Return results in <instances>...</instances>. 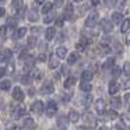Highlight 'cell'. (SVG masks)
<instances>
[{
    "instance_id": "cell-18",
    "label": "cell",
    "mask_w": 130,
    "mask_h": 130,
    "mask_svg": "<svg viewBox=\"0 0 130 130\" xmlns=\"http://www.w3.org/2000/svg\"><path fill=\"white\" fill-rule=\"evenodd\" d=\"M23 126L25 127V129H35V122H34V119L25 118V119H24V122H23Z\"/></svg>"
},
{
    "instance_id": "cell-45",
    "label": "cell",
    "mask_w": 130,
    "mask_h": 130,
    "mask_svg": "<svg viewBox=\"0 0 130 130\" xmlns=\"http://www.w3.org/2000/svg\"><path fill=\"white\" fill-rule=\"evenodd\" d=\"M63 23H64V18H63V17H59V18L56 20V25H57V27H62Z\"/></svg>"
},
{
    "instance_id": "cell-62",
    "label": "cell",
    "mask_w": 130,
    "mask_h": 130,
    "mask_svg": "<svg viewBox=\"0 0 130 130\" xmlns=\"http://www.w3.org/2000/svg\"><path fill=\"white\" fill-rule=\"evenodd\" d=\"M3 2H4V0H0V3H3Z\"/></svg>"
},
{
    "instance_id": "cell-41",
    "label": "cell",
    "mask_w": 130,
    "mask_h": 130,
    "mask_svg": "<svg viewBox=\"0 0 130 130\" xmlns=\"http://www.w3.org/2000/svg\"><path fill=\"white\" fill-rule=\"evenodd\" d=\"M7 24H9V25L11 27V28H14V27L17 25V18H11V17H10V18H9V21H7Z\"/></svg>"
},
{
    "instance_id": "cell-42",
    "label": "cell",
    "mask_w": 130,
    "mask_h": 130,
    "mask_svg": "<svg viewBox=\"0 0 130 130\" xmlns=\"http://www.w3.org/2000/svg\"><path fill=\"white\" fill-rule=\"evenodd\" d=\"M108 116H109V119H112V120H113V119H116V118H118V113H116V110L115 109H110L109 110V112H108Z\"/></svg>"
},
{
    "instance_id": "cell-6",
    "label": "cell",
    "mask_w": 130,
    "mask_h": 130,
    "mask_svg": "<svg viewBox=\"0 0 130 130\" xmlns=\"http://www.w3.org/2000/svg\"><path fill=\"white\" fill-rule=\"evenodd\" d=\"M53 91H55V87H53V84H52V81H45L43 85L41 87V94H43V95L52 94Z\"/></svg>"
},
{
    "instance_id": "cell-55",
    "label": "cell",
    "mask_w": 130,
    "mask_h": 130,
    "mask_svg": "<svg viewBox=\"0 0 130 130\" xmlns=\"http://www.w3.org/2000/svg\"><path fill=\"white\" fill-rule=\"evenodd\" d=\"M4 74H6V70H4L3 67H0V77H3Z\"/></svg>"
},
{
    "instance_id": "cell-44",
    "label": "cell",
    "mask_w": 130,
    "mask_h": 130,
    "mask_svg": "<svg viewBox=\"0 0 130 130\" xmlns=\"http://www.w3.org/2000/svg\"><path fill=\"white\" fill-rule=\"evenodd\" d=\"M115 51H116V53H122V45L119 42L115 43Z\"/></svg>"
},
{
    "instance_id": "cell-25",
    "label": "cell",
    "mask_w": 130,
    "mask_h": 130,
    "mask_svg": "<svg viewBox=\"0 0 130 130\" xmlns=\"http://www.w3.org/2000/svg\"><path fill=\"white\" fill-rule=\"evenodd\" d=\"M10 88H11V81H10V80H3V81L0 83V90L9 91Z\"/></svg>"
},
{
    "instance_id": "cell-46",
    "label": "cell",
    "mask_w": 130,
    "mask_h": 130,
    "mask_svg": "<svg viewBox=\"0 0 130 130\" xmlns=\"http://www.w3.org/2000/svg\"><path fill=\"white\" fill-rule=\"evenodd\" d=\"M113 2H115V0H104V3H105V6H106V7H112L113 6Z\"/></svg>"
},
{
    "instance_id": "cell-53",
    "label": "cell",
    "mask_w": 130,
    "mask_h": 130,
    "mask_svg": "<svg viewBox=\"0 0 130 130\" xmlns=\"http://www.w3.org/2000/svg\"><path fill=\"white\" fill-rule=\"evenodd\" d=\"M123 6H124V0H119V2H118V7H119V9H122Z\"/></svg>"
},
{
    "instance_id": "cell-17",
    "label": "cell",
    "mask_w": 130,
    "mask_h": 130,
    "mask_svg": "<svg viewBox=\"0 0 130 130\" xmlns=\"http://www.w3.org/2000/svg\"><path fill=\"white\" fill-rule=\"evenodd\" d=\"M38 18H39V17H38V11H37V10H35V9L29 10V11H28V20L31 21V23H37Z\"/></svg>"
},
{
    "instance_id": "cell-56",
    "label": "cell",
    "mask_w": 130,
    "mask_h": 130,
    "mask_svg": "<svg viewBox=\"0 0 130 130\" xmlns=\"http://www.w3.org/2000/svg\"><path fill=\"white\" fill-rule=\"evenodd\" d=\"M4 13H6V10H4L3 7H0V17H3V15H4Z\"/></svg>"
},
{
    "instance_id": "cell-57",
    "label": "cell",
    "mask_w": 130,
    "mask_h": 130,
    "mask_svg": "<svg viewBox=\"0 0 130 130\" xmlns=\"http://www.w3.org/2000/svg\"><path fill=\"white\" fill-rule=\"evenodd\" d=\"M62 71H63V74H66V76H67V74H69V70H67V67H66V66H64V67L62 69Z\"/></svg>"
},
{
    "instance_id": "cell-34",
    "label": "cell",
    "mask_w": 130,
    "mask_h": 130,
    "mask_svg": "<svg viewBox=\"0 0 130 130\" xmlns=\"http://www.w3.org/2000/svg\"><path fill=\"white\" fill-rule=\"evenodd\" d=\"M80 88H81V91H85V92H90L91 88H92V85L90 84V83H83L81 85H80Z\"/></svg>"
},
{
    "instance_id": "cell-49",
    "label": "cell",
    "mask_w": 130,
    "mask_h": 130,
    "mask_svg": "<svg viewBox=\"0 0 130 130\" xmlns=\"http://www.w3.org/2000/svg\"><path fill=\"white\" fill-rule=\"evenodd\" d=\"M123 118H124V123H126V124H129V112H126V113H124V116L122 115V119H123Z\"/></svg>"
},
{
    "instance_id": "cell-37",
    "label": "cell",
    "mask_w": 130,
    "mask_h": 130,
    "mask_svg": "<svg viewBox=\"0 0 130 130\" xmlns=\"http://www.w3.org/2000/svg\"><path fill=\"white\" fill-rule=\"evenodd\" d=\"M24 115H27V109L25 108H18V110H17V113H15V118H21V116H24Z\"/></svg>"
},
{
    "instance_id": "cell-35",
    "label": "cell",
    "mask_w": 130,
    "mask_h": 130,
    "mask_svg": "<svg viewBox=\"0 0 130 130\" xmlns=\"http://www.w3.org/2000/svg\"><path fill=\"white\" fill-rule=\"evenodd\" d=\"M21 83H23L24 85H28L29 83H31V76H29V74H24V76L21 77Z\"/></svg>"
},
{
    "instance_id": "cell-28",
    "label": "cell",
    "mask_w": 130,
    "mask_h": 130,
    "mask_svg": "<svg viewBox=\"0 0 130 130\" xmlns=\"http://www.w3.org/2000/svg\"><path fill=\"white\" fill-rule=\"evenodd\" d=\"M53 18H55V13H53V11H49V13H46V14H45L43 23H45V24H49V23H52V21H53Z\"/></svg>"
},
{
    "instance_id": "cell-29",
    "label": "cell",
    "mask_w": 130,
    "mask_h": 130,
    "mask_svg": "<svg viewBox=\"0 0 130 130\" xmlns=\"http://www.w3.org/2000/svg\"><path fill=\"white\" fill-rule=\"evenodd\" d=\"M120 24H122V27H120V31H122V34H126V32L129 31V20L126 18V20H123Z\"/></svg>"
},
{
    "instance_id": "cell-7",
    "label": "cell",
    "mask_w": 130,
    "mask_h": 130,
    "mask_svg": "<svg viewBox=\"0 0 130 130\" xmlns=\"http://www.w3.org/2000/svg\"><path fill=\"white\" fill-rule=\"evenodd\" d=\"M94 106H95V110L99 113V115H104L105 113V106H106V104H105V101L102 98L96 99V101L94 102Z\"/></svg>"
},
{
    "instance_id": "cell-60",
    "label": "cell",
    "mask_w": 130,
    "mask_h": 130,
    "mask_svg": "<svg viewBox=\"0 0 130 130\" xmlns=\"http://www.w3.org/2000/svg\"><path fill=\"white\" fill-rule=\"evenodd\" d=\"M99 130H109V129L106 126H102V127H99Z\"/></svg>"
},
{
    "instance_id": "cell-23",
    "label": "cell",
    "mask_w": 130,
    "mask_h": 130,
    "mask_svg": "<svg viewBox=\"0 0 130 130\" xmlns=\"http://www.w3.org/2000/svg\"><path fill=\"white\" fill-rule=\"evenodd\" d=\"M110 105H112L113 109H118V108H120V105H122L120 98H119V96H112V98H110Z\"/></svg>"
},
{
    "instance_id": "cell-50",
    "label": "cell",
    "mask_w": 130,
    "mask_h": 130,
    "mask_svg": "<svg viewBox=\"0 0 130 130\" xmlns=\"http://www.w3.org/2000/svg\"><path fill=\"white\" fill-rule=\"evenodd\" d=\"M129 101H130V95L126 94V95H124V105H126V106H129Z\"/></svg>"
},
{
    "instance_id": "cell-9",
    "label": "cell",
    "mask_w": 130,
    "mask_h": 130,
    "mask_svg": "<svg viewBox=\"0 0 130 130\" xmlns=\"http://www.w3.org/2000/svg\"><path fill=\"white\" fill-rule=\"evenodd\" d=\"M13 98L18 102H23L24 98H25V94H24V91L21 90L20 87H15L14 90H13Z\"/></svg>"
},
{
    "instance_id": "cell-3",
    "label": "cell",
    "mask_w": 130,
    "mask_h": 130,
    "mask_svg": "<svg viewBox=\"0 0 130 130\" xmlns=\"http://www.w3.org/2000/svg\"><path fill=\"white\" fill-rule=\"evenodd\" d=\"M45 112H46V115H48L49 118H52V116L56 115V112H57L56 102H55V101H49L48 105H46V108H45Z\"/></svg>"
},
{
    "instance_id": "cell-4",
    "label": "cell",
    "mask_w": 130,
    "mask_h": 130,
    "mask_svg": "<svg viewBox=\"0 0 130 130\" xmlns=\"http://www.w3.org/2000/svg\"><path fill=\"white\" fill-rule=\"evenodd\" d=\"M31 110L35 113V115H42L45 112V106H43L42 101H35L31 106Z\"/></svg>"
},
{
    "instance_id": "cell-22",
    "label": "cell",
    "mask_w": 130,
    "mask_h": 130,
    "mask_svg": "<svg viewBox=\"0 0 130 130\" xmlns=\"http://www.w3.org/2000/svg\"><path fill=\"white\" fill-rule=\"evenodd\" d=\"M66 57H67L69 64H74V63L78 60V53H77V52H71V53L69 55V56H66Z\"/></svg>"
},
{
    "instance_id": "cell-59",
    "label": "cell",
    "mask_w": 130,
    "mask_h": 130,
    "mask_svg": "<svg viewBox=\"0 0 130 130\" xmlns=\"http://www.w3.org/2000/svg\"><path fill=\"white\" fill-rule=\"evenodd\" d=\"M43 2H45V0H35V3H37V4H42Z\"/></svg>"
},
{
    "instance_id": "cell-5",
    "label": "cell",
    "mask_w": 130,
    "mask_h": 130,
    "mask_svg": "<svg viewBox=\"0 0 130 130\" xmlns=\"http://www.w3.org/2000/svg\"><path fill=\"white\" fill-rule=\"evenodd\" d=\"M101 29L105 32V34H109V32H112V31H113V24L110 23V20H108V18L101 20Z\"/></svg>"
},
{
    "instance_id": "cell-13",
    "label": "cell",
    "mask_w": 130,
    "mask_h": 130,
    "mask_svg": "<svg viewBox=\"0 0 130 130\" xmlns=\"http://www.w3.org/2000/svg\"><path fill=\"white\" fill-rule=\"evenodd\" d=\"M92 77H94V73L91 70H85V71H83V74H81L83 83H90L91 80H92Z\"/></svg>"
},
{
    "instance_id": "cell-24",
    "label": "cell",
    "mask_w": 130,
    "mask_h": 130,
    "mask_svg": "<svg viewBox=\"0 0 130 130\" xmlns=\"http://www.w3.org/2000/svg\"><path fill=\"white\" fill-rule=\"evenodd\" d=\"M25 34H27V28H25V27H21V28H18L17 31H15L14 38H15V39H20V38H23Z\"/></svg>"
},
{
    "instance_id": "cell-39",
    "label": "cell",
    "mask_w": 130,
    "mask_h": 130,
    "mask_svg": "<svg viewBox=\"0 0 130 130\" xmlns=\"http://www.w3.org/2000/svg\"><path fill=\"white\" fill-rule=\"evenodd\" d=\"M4 70H6V73H10V74H11L13 71L15 70V66H14V63H9V64H7V69H4Z\"/></svg>"
},
{
    "instance_id": "cell-54",
    "label": "cell",
    "mask_w": 130,
    "mask_h": 130,
    "mask_svg": "<svg viewBox=\"0 0 130 130\" xmlns=\"http://www.w3.org/2000/svg\"><path fill=\"white\" fill-rule=\"evenodd\" d=\"M41 74H42V73H41L39 70H37V71H35V78L39 80V78H41Z\"/></svg>"
},
{
    "instance_id": "cell-21",
    "label": "cell",
    "mask_w": 130,
    "mask_h": 130,
    "mask_svg": "<svg viewBox=\"0 0 130 130\" xmlns=\"http://www.w3.org/2000/svg\"><path fill=\"white\" fill-rule=\"evenodd\" d=\"M69 120H70L71 123H77V122L80 120L78 112H76V110H70V113H69Z\"/></svg>"
},
{
    "instance_id": "cell-30",
    "label": "cell",
    "mask_w": 130,
    "mask_h": 130,
    "mask_svg": "<svg viewBox=\"0 0 130 130\" xmlns=\"http://www.w3.org/2000/svg\"><path fill=\"white\" fill-rule=\"evenodd\" d=\"M52 9H53V4L49 3V2H46V3L43 4V7H42V13H43V14H46V13L52 11Z\"/></svg>"
},
{
    "instance_id": "cell-58",
    "label": "cell",
    "mask_w": 130,
    "mask_h": 130,
    "mask_svg": "<svg viewBox=\"0 0 130 130\" xmlns=\"http://www.w3.org/2000/svg\"><path fill=\"white\" fill-rule=\"evenodd\" d=\"M99 2H101V0H91V3H92V6H96V4L99 3Z\"/></svg>"
},
{
    "instance_id": "cell-2",
    "label": "cell",
    "mask_w": 130,
    "mask_h": 130,
    "mask_svg": "<svg viewBox=\"0 0 130 130\" xmlns=\"http://www.w3.org/2000/svg\"><path fill=\"white\" fill-rule=\"evenodd\" d=\"M96 21H98V13L96 11L90 13V15H88L87 20H85V27H87V28H92V27H95Z\"/></svg>"
},
{
    "instance_id": "cell-38",
    "label": "cell",
    "mask_w": 130,
    "mask_h": 130,
    "mask_svg": "<svg viewBox=\"0 0 130 130\" xmlns=\"http://www.w3.org/2000/svg\"><path fill=\"white\" fill-rule=\"evenodd\" d=\"M120 74H122V70H120V69L116 67V66H113V69H112V76L116 78V77H119Z\"/></svg>"
},
{
    "instance_id": "cell-48",
    "label": "cell",
    "mask_w": 130,
    "mask_h": 130,
    "mask_svg": "<svg viewBox=\"0 0 130 130\" xmlns=\"http://www.w3.org/2000/svg\"><path fill=\"white\" fill-rule=\"evenodd\" d=\"M63 3H64V0H55V4H53V6H56V7H60Z\"/></svg>"
},
{
    "instance_id": "cell-32",
    "label": "cell",
    "mask_w": 130,
    "mask_h": 130,
    "mask_svg": "<svg viewBox=\"0 0 130 130\" xmlns=\"http://www.w3.org/2000/svg\"><path fill=\"white\" fill-rule=\"evenodd\" d=\"M38 43V39H37V37L35 35H31V37L28 38V46L29 48H34L35 45Z\"/></svg>"
},
{
    "instance_id": "cell-47",
    "label": "cell",
    "mask_w": 130,
    "mask_h": 130,
    "mask_svg": "<svg viewBox=\"0 0 130 130\" xmlns=\"http://www.w3.org/2000/svg\"><path fill=\"white\" fill-rule=\"evenodd\" d=\"M27 57H28V53H27V51H23L20 53V59L23 60V59H27Z\"/></svg>"
},
{
    "instance_id": "cell-43",
    "label": "cell",
    "mask_w": 130,
    "mask_h": 130,
    "mask_svg": "<svg viewBox=\"0 0 130 130\" xmlns=\"http://www.w3.org/2000/svg\"><path fill=\"white\" fill-rule=\"evenodd\" d=\"M129 74H130V64H129V62L124 64V76L126 77H129Z\"/></svg>"
},
{
    "instance_id": "cell-20",
    "label": "cell",
    "mask_w": 130,
    "mask_h": 130,
    "mask_svg": "<svg viewBox=\"0 0 130 130\" xmlns=\"http://www.w3.org/2000/svg\"><path fill=\"white\" fill-rule=\"evenodd\" d=\"M59 67V60L56 59V55H51L49 57V69H56Z\"/></svg>"
},
{
    "instance_id": "cell-8",
    "label": "cell",
    "mask_w": 130,
    "mask_h": 130,
    "mask_svg": "<svg viewBox=\"0 0 130 130\" xmlns=\"http://www.w3.org/2000/svg\"><path fill=\"white\" fill-rule=\"evenodd\" d=\"M13 57V52L10 49H4V51L0 52V62L3 63H9Z\"/></svg>"
},
{
    "instance_id": "cell-11",
    "label": "cell",
    "mask_w": 130,
    "mask_h": 130,
    "mask_svg": "<svg viewBox=\"0 0 130 130\" xmlns=\"http://www.w3.org/2000/svg\"><path fill=\"white\" fill-rule=\"evenodd\" d=\"M67 124H69V119L66 116H60L57 119V126H59L60 130H66L67 129Z\"/></svg>"
},
{
    "instance_id": "cell-61",
    "label": "cell",
    "mask_w": 130,
    "mask_h": 130,
    "mask_svg": "<svg viewBox=\"0 0 130 130\" xmlns=\"http://www.w3.org/2000/svg\"><path fill=\"white\" fill-rule=\"evenodd\" d=\"M74 2H77V3H80V2H83V0H74Z\"/></svg>"
},
{
    "instance_id": "cell-36",
    "label": "cell",
    "mask_w": 130,
    "mask_h": 130,
    "mask_svg": "<svg viewBox=\"0 0 130 130\" xmlns=\"http://www.w3.org/2000/svg\"><path fill=\"white\" fill-rule=\"evenodd\" d=\"M92 102V96L91 95H87V96H84V99H83V104H84V106L85 108H88L90 106V104Z\"/></svg>"
},
{
    "instance_id": "cell-12",
    "label": "cell",
    "mask_w": 130,
    "mask_h": 130,
    "mask_svg": "<svg viewBox=\"0 0 130 130\" xmlns=\"http://www.w3.org/2000/svg\"><path fill=\"white\" fill-rule=\"evenodd\" d=\"M55 35H56V28H53V27H49V28H46L45 31V38L46 41H52L55 38Z\"/></svg>"
},
{
    "instance_id": "cell-51",
    "label": "cell",
    "mask_w": 130,
    "mask_h": 130,
    "mask_svg": "<svg viewBox=\"0 0 130 130\" xmlns=\"http://www.w3.org/2000/svg\"><path fill=\"white\" fill-rule=\"evenodd\" d=\"M109 41H110V39H109V37H105L104 39H102V42H101V43H102V45H108V43H109Z\"/></svg>"
},
{
    "instance_id": "cell-19",
    "label": "cell",
    "mask_w": 130,
    "mask_h": 130,
    "mask_svg": "<svg viewBox=\"0 0 130 130\" xmlns=\"http://www.w3.org/2000/svg\"><path fill=\"white\" fill-rule=\"evenodd\" d=\"M123 21V14L122 13H113L112 14V24H120Z\"/></svg>"
},
{
    "instance_id": "cell-16",
    "label": "cell",
    "mask_w": 130,
    "mask_h": 130,
    "mask_svg": "<svg viewBox=\"0 0 130 130\" xmlns=\"http://www.w3.org/2000/svg\"><path fill=\"white\" fill-rule=\"evenodd\" d=\"M56 56L59 57V59H64V57L67 56V48H64V46H59V48L56 49Z\"/></svg>"
},
{
    "instance_id": "cell-15",
    "label": "cell",
    "mask_w": 130,
    "mask_h": 130,
    "mask_svg": "<svg viewBox=\"0 0 130 130\" xmlns=\"http://www.w3.org/2000/svg\"><path fill=\"white\" fill-rule=\"evenodd\" d=\"M34 64H35V59H34V57H31V56H28V57H27V60H25V64H24L25 71H29L31 69H34Z\"/></svg>"
},
{
    "instance_id": "cell-52",
    "label": "cell",
    "mask_w": 130,
    "mask_h": 130,
    "mask_svg": "<svg viewBox=\"0 0 130 130\" xmlns=\"http://www.w3.org/2000/svg\"><path fill=\"white\" fill-rule=\"evenodd\" d=\"M38 59H39L41 62H45V60H46V53H41V55H39V57H38Z\"/></svg>"
},
{
    "instance_id": "cell-27",
    "label": "cell",
    "mask_w": 130,
    "mask_h": 130,
    "mask_svg": "<svg viewBox=\"0 0 130 130\" xmlns=\"http://www.w3.org/2000/svg\"><path fill=\"white\" fill-rule=\"evenodd\" d=\"M7 25H2L0 27V39L2 41H6L7 39Z\"/></svg>"
},
{
    "instance_id": "cell-26",
    "label": "cell",
    "mask_w": 130,
    "mask_h": 130,
    "mask_svg": "<svg viewBox=\"0 0 130 130\" xmlns=\"http://www.w3.org/2000/svg\"><path fill=\"white\" fill-rule=\"evenodd\" d=\"M74 84H76V78H74V77H67L63 85H64V88H71Z\"/></svg>"
},
{
    "instance_id": "cell-31",
    "label": "cell",
    "mask_w": 130,
    "mask_h": 130,
    "mask_svg": "<svg viewBox=\"0 0 130 130\" xmlns=\"http://www.w3.org/2000/svg\"><path fill=\"white\" fill-rule=\"evenodd\" d=\"M11 6L14 7L15 10L21 9V7L24 6V0H13V2H11Z\"/></svg>"
},
{
    "instance_id": "cell-1",
    "label": "cell",
    "mask_w": 130,
    "mask_h": 130,
    "mask_svg": "<svg viewBox=\"0 0 130 130\" xmlns=\"http://www.w3.org/2000/svg\"><path fill=\"white\" fill-rule=\"evenodd\" d=\"M81 118H83V122L85 123V126H88V127H95L96 126V119L91 112H84V115H83Z\"/></svg>"
},
{
    "instance_id": "cell-40",
    "label": "cell",
    "mask_w": 130,
    "mask_h": 130,
    "mask_svg": "<svg viewBox=\"0 0 130 130\" xmlns=\"http://www.w3.org/2000/svg\"><path fill=\"white\" fill-rule=\"evenodd\" d=\"M24 14H25V7H21V9H18L17 10V18H23L24 17Z\"/></svg>"
},
{
    "instance_id": "cell-33",
    "label": "cell",
    "mask_w": 130,
    "mask_h": 130,
    "mask_svg": "<svg viewBox=\"0 0 130 130\" xmlns=\"http://www.w3.org/2000/svg\"><path fill=\"white\" fill-rule=\"evenodd\" d=\"M113 66H115V59H113V57H109V59L104 63V69H110V67H113Z\"/></svg>"
},
{
    "instance_id": "cell-14",
    "label": "cell",
    "mask_w": 130,
    "mask_h": 130,
    "mask_svg": "<svg viewBox=\"0 0 130 130\" xmlns=\"http://www.w3.org/2000/svg\"><path fill=\"white\" fill-rule=\"evenodd\" d=\"M64 18L66 20H73V4L67 3L64 9Z\"/></svg>"
},
{
    "instance_id": "cell-10",
    "label": "cell",
    "mask_w": 130,
    "mask_h": 130,
    "mask_svg": "<svg viewBox=\"0 0 130 130\" xmlns=\"http://www.w3.org/2000/svg\"><path fill=\"white\" fill-rule=\"evenodd\" d=\"M119 90H120L119 83L116 81V80H112V81L109 83V94H110V95H115V94H118Z\"/></svg>"
}]
</instances>
